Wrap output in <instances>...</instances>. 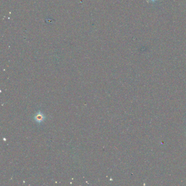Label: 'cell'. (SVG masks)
I'll list each match as a JSON object with an SVG mask.
<instances>
[{"instance_id":"1","label":"cell","mask_w":186,"mask_h":186,"mask_svg":"<svg viewBox=\"0 0 186 186\" xmlns=\"http://www.w3.org/2000/svg\"><path fill=\"white\" fill-rule=\"evenodd\" d=\"M45 119H46V116L41 111L37 112L34 116V120L37 123H38V124H40L43 122L45 120Z\"/></svg>"},{"instance_id":"2","label":"cell","mask_w":186,"mask_h":186,"mask_svg":"<svg viewBox=\"0 0 186 186\" xmlns=\"http://www.w3.org/2000/svg\"><path fill=\"white\" fill-rule=\"evenodd\" d=\"M149 1H150L151 2H155L157 0H149Z\"/></svg>"}]
</instances>
